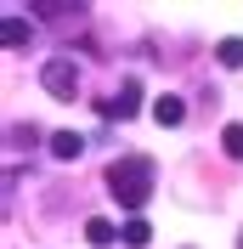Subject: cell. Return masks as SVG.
<instances>
[{"mask_svg": "<svg viewBox=\"0 0 243 249\" xmlns=\"http://www.w3.org/2000/svg\"><path fill=\"white\" fill-rule=\"evenodd\" d=\"M153 181H158V164L147 153H124V159L107 164V198L119 204V210H130V215L153 198Z\"/></svg>", "mask_w": 243, "mask_h": 249, "instance_id": "cell-1", "label": "cell"}, {"mask_svg": "<svg viewBox=\"0 0 243 249\" xmlns=\"http://www.w3.org/2000/svg\"><path fill=\"white\" fill-rule=\"evenodd\" d=\"M40 85H46L57 102H74V96H79V68L68 57H51L46 68H40Z\"/></svg>", "mask_w": 243, "mask_h": 249, "instance_id": "cell-2", "label": "cell"}, {"mask_svg": "<svg viewBox=\"0 0 243 249\" xmlns=\"http://www.w3.org/2000/svg\"><path fill=\"white\" fill-rule=\"evenodd\" d=\"M102 108V119H136V108H141V79H124L119 91L107 96V102H96Z\"/></svg>", "mask_w": 243, "mask_h": 249, "instance_id": "cell-3", "label": "cell"}, {"mask_svg": "<svg viewBox=\"0 0 243 249\" xmlns=\"http://www.w3.org/2000/svg\"><path fill=\"white\" fill-rule=\"evenodd\" d=\"M153 119H158V124H164V130H175V124H181L187 119V102H181V96H158V102H153Z\"/></svg>", "mask_w": 243, "mask_h": 249, "instance_id": "cell-4", "label": "cell"}, {"mask_svg": "<svg viewBox=\"0 0 243 249\" xmlns=\"http://www.w3.org/2000/svg\"><path fill=\"white\" fill-rule=\"evenodd\" d=\"M79 153H85V136H74V130H57V136H51V159H62V164H74Z\"/></svg>", "mask_w": 243, "mask_h": 249, "instance_id": "cell-5", "label": "cell"}, {"mask_svg": "<svg viewBox=\"0 0 243 249\" xmlns=\"http://www.w3.org/2000/svg\"><path fill=\"white\" fill-rule=\"evenodd\" d=\"M0 40H6V51H23L34 40V29L23 23V17H6V23H0Z\"/></svg>", "mask_w": 243, "mask_h": 249, "instance_id": "cell-6", "label": "cell"}, {"mask_svg": "<svg viewBox=\"0 0 243 249\" xmlns=\"http://www.w3.org/2000/svg\"><path fill=\"white\" fill-rule=\"evenodd\" d=\"M85 238H91L96 249H107V244H119V227H113V221H102V215H91V221H85Z\"/></svg>", "mask_w": 243, "mask_h": 249, "instance_id": "cell-7", "label": "cell"}, {"mask_svg": "<svg viewBox=\"0 0 243 249\" xmlns=\"http://www.w3.org/2000/svg\"><path fill=\"white\" fill-rule=\"evenodd\" d=\"M147 238H153V227H147V221H141V215H130V221H124V227H119V244H130V249H141V244H147Z\"/></svg>", "mask_w": 243, "mask_h": 249, "instance_id": "cell-8", "label": "cell"}, {"mask_svg": "<svg viewBox=\"0 0 243 249\" xmlns=\"http://www.w3.org/2000/svg\"><path fill=\"white\" fill-rule=\"evenodd\" d=\"M215 62H221V68H243V40L238 34H226V40L215 46Z\"/></svg>", "mask_w": 243, "mask_h": 249, "instance_id": "cell-9", "label": "cell"}, {"mask_svg": "<svg viewBox=\"0 0 243 249\" xmlns=\"http://www.w3.org/2000/svg\"><path fill=\"white\" fill-rule=\"evenodd\" d=\"M6 142H12L17 153H29L34 142H40V130H34V124H12V130H6Z\"/></svg>", "mask_w": 243, "mask_h": 249, "instance_id": "cell-10", "label": "cell"}, {"mask_svg": "<svg viewBox=\"0 0 243 249\" xmlns=\"http://www.w3.org/2000/svg\"><path fill=\"white\" fill-rule=\"evenodd\" d=\"M221 147H226V159H243V124H226L221 130Z\"/></svg>", "mask_w": 243, "mask_h": 249, "instance_id": "cell-11", "label": "cell"}, {"mask_svg": "<svg viewBox=\"0 0 243 249\" xmlns=\"http://www.w3.org/2000/svg\"><path fill=\"white\" fill-rule=\"evenodd\" d=\"M238 249H243V238H238Z\"/></svg>", "mask_w": 243, "mask_h": 249, "instance_id": "cell-12", "label": "cell"}]
</instances>
